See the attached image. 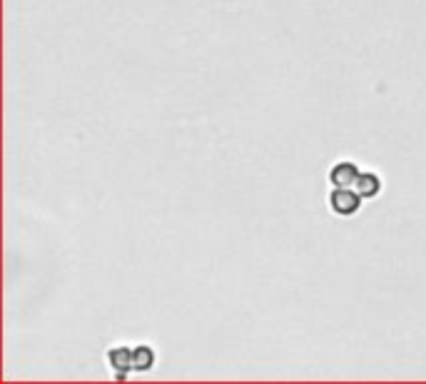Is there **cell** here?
<instances>
[{
  "mask_svg": "<svg viewBox=\"0 0 426 384\" xmlns=\"http://www.w3.org/2000/svg\"><path fill=\"white\" fill-rule=\"evenodd\" d=\"M329 205L336 215H354L362 205V195L357 190H349V187H334V192L329 195Z\"/></svg>",
  "mask_w": 426,
  "mask_h": 384,
  "instance_id": "1",
  "label": "cell"
},
{
  "mask_svg": "<svg viewBox=\"0 0 426 384\" xmlns=\"http://www.w3.org/2000/svg\"><path fill=\"white\" fill-rule=\"evenodd\" d=\"M359 178V167L354 165V162H336L334 167H332L329 172V180L334 187H354V183H357Z\"/></svg>",
  "mask_w": 426,
  "mask_h": 384,
  "instance_id": "2",
  "label": "cell"
},
{
  "mask_svg": "<svg viewBox=\"0 0 426 384\" xmlns=\"http://www.w3.org/2000/svg\"><path fill=\"white\" fill-rule=\"evenodd\" d=\"M108 360H110V364H113V369H115V377L118 379H125L127 377V372L132 369V350L130 347H113V350L108 352Z\"/></svg>",
  "mask_w": 426,
  "mask_h": 384,
  "instance_id": "3",
  "label": "cell"
},
{
  "mask_svg": "<svg viewBox=\"0 0 426 384\" xmlns=\"http://www.w3.org/2000/svg\"><path fill=\"white\" fill-rule=\"evenodd\" d=\"M354 190H357L362 197H374V195H379L381 180L376 178L374 172H359L357 183H354Z\"/></svg>",
  "mask_w": 426,
  "mask_h": 384,
  "instance_id": "4",
  "label": "cell"
},
{
  "mask_svg": "<svg viewBox=\"0 0 426 384\" xmlns=\"http://www.w3.org/2000/svg\"><path fill=\"white\" fill-rule=\"evenodd\" d=\"M155 364V352L145 344L132 350V369H150Z\"/></svg>",
  "mask_w": 426,
  "mask_h": 384,
  "instance_id": "5",
  "label": "cell"
}]
</instances>
